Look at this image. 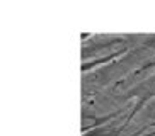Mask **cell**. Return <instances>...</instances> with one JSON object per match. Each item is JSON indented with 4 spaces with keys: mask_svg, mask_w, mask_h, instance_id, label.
<instances>
[{
    "mask_svg": "<svg viewBox=\"0 0 155 136\" xmlns=\"http://www.w3.org/2000/svg\"><path fill=\"white\" fill-rule=\"evenodd\" d=\"M153 124H155V122H153Z\"/></svg>",
    "mask_w": 155,
    "mask_h": 136,
    "instance_id": "cell-2",
    "label": "cell"
},
{
    "mask_svg": "<svg viewBox=\"0 0 155 136\" xmlns=\"http://www.w3.org/2000/svg\"><path fill=\"white\" fill-rule=\"evenodd\" d=\"M150 66H155V61H153V63H148V65H147L145 68H150Z\"/></svg>",
    "mask_w": 155,
    "mask_h": 136,
    "instance_id": "cell-1",
    "label": "cell"
}]
</instances>
